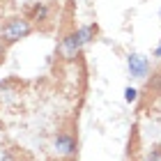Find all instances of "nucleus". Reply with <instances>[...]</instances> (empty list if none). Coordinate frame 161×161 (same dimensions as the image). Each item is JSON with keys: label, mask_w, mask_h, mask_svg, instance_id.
<instances>
[{"label": "nucleus", "mask_w": 161, "mask_h": 161, "mask_svg": "<svg viewBox=\"0 0 161 161\" xmlns=\"http://www.w3.org/2000/svg\"><path fill=\"white\" fill-rule=\"evenodd\" d=\"M127 67H129L131 78L143 80L145 76L150 74L152 64H150V58H145L143 53H129V55H127Z\"/></svg>", "instance_id": "4"}, {"label": "nucleus", "mask_w": 161, "mask_h": 161, "mask_svg": "<svg viewBox=\"0 0 161 161\" xmlns=\"http://www.w3.org/2000/svg\"><path fill=\"white\" fill-rule=\"evenodd\" d=\"M32 32H35V25L25 16H12L0 25V39L5 44H9V46L21 42V39H25V37H30Z\"/></svg>", "instance_id": "1"}, {"label": "nucleus", "mask_w": 161, "mask_h": 161, "mask_svg": "<svg viewBox=\"0 0 161 161\" xmlns=\"http://www.w3.org/2000/svg\"><path fill=\"white\" fill-rule=\"evenodd\" d=\"M76 32H78L80 44H83V46H87L90 42H94V37H97V32H99V28H97V23H85V25L76 28Z\"/></svg>", "instance_id": "5"}, {"label": "nucleus", "mask_w": 161, "mask_h": 161, "mask_svg": "<svg viewBox=\"0 0 161 161\" xmlns=\"http://www.w3.org/2000/svg\"><path fill=\"white\" fill-rule=\"evenodd\" d=\"M145 161H161V145H154V147H152V150L147 152Z\"/></svg>", "instance_id": "6"}, {"label": "nucleus", "mask_w": 161, "mask_h": 161, "mask_svg": "<svg viewBox=\"0 0 161 161\" xmlns=\"http://www.w3.org/2000/svg\"><path fill=\"white\" fill-rule=\"evenodd\" d=\"M154 58H159V60H161V42H159V46L154 48Z\"/></svg>", "instance_id": "10"}, {"label": "nucleus", "mask_w": 161, "mask_h": 161, "mask_svg": "<svg viewBox=\"0 0 161 161\" xmlns=\"http://www.w3.org/2000/svg\"><path fill=\"white\" fill-rule=\"evenodd\" d=\"M124 99H127L129 104H131V101H136L138 99V90H136V87H127V90H124Z\"/></svg>", "instance_id": "7"}, {"label": "nucleus", "mask_w": 161, "mask_h": 161, "mask_svg": "<svg viewBox=\"0 0 161 161\" xmlns=\"http://www.w3.org/2000/svg\"><path fill=\"white\" fill-rule=\"evenodd\" d=\"M0 161H16V159H14V154H12V152L9 150H0Z\"/></svg>", "instance_id": "8"}, {"label": "nucleus", "mask_w": 161, "mask_h": 161, "mask_svg": "<svg viewBox=\"0 0 161 161\" xmlns=\"http://www.w3.org/2000/svg\"><path fill=\"white\" fill-rule=\"evenodd\" d=\"M0 150H3V147H0Z\"/></svg>", "instance_id": "13"}, {"label": "nucleus", "mask_w": 161, "mask_h": 161, "mask_svg": "<svg viewBox=\"0 0 161 161\" xmlns=\"http://www.w3.org/2000/svg\"><path fill=\"white\" fill-rule=\"evenodd\" d=\"M3 87H7V83H5V80H0V90H3Z\"/></svg>", "instance_id": "11"}, {"label": "nucleus", "mask_w": 161, "mask_h": 161, "mask_svg": "<svg viewBox=\"0 0 161 161\" xmlns=\"http://www.w3.org/2000/svg\"><path fill=\"white\" fill-rule=\"evenodd\" d=\"M76 136L71 134V131H58V134L53 136V150H55V154L60 157V159H71L76 154Z\"/></svg>", "instance_id": "2"}, {"label": "nucleus", "mask_w": 161, "mask_h": 161, "mask_svg": "<svg viewBox=\"0 0 161 161\" xmlns=\"http://www.w3.org/2000/svg\"><path fill=\"white\" fill-rule=\"evenodd\" d=\"M159 16H161V12H159Z\"/></svg>", "instance_id": "12"}, {"label": "nucleus", "mask_w": 161, "mask_h": 161, "mask_svg": "<svg viewBox=\"0 0 161 161\" xmlns=\"http://www.w3.org/2000/svg\"><path fill=\"white\" fill-rule=\"evenodd\" d=\"M80 51H83V44H80L78 32H76V30L67 32V35H64V37L60 39V44H58V55H60L62 60H67V62L76 60Z\"/></svg>", "instance_id": "3"}, {"label": "nucleus", "mask_w": 161, "mask_h": 161, "mask_svg": "<svg viewBox=\"0 0 161 161\" xmlns=\"http://www.w3.org/2000/svg\"><path fill=\"white\" fill-rule=\"evenodd\" d=\"M7 48H9V44H5L3 39H0V62L5 60V55H7Z\"/></svg>", "instance_id": "9"}]
</instances>
